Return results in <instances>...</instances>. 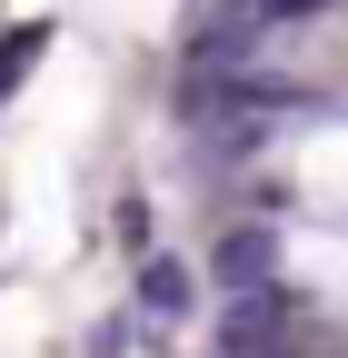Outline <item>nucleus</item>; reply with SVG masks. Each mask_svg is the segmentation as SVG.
<instances>
[{"instance_id": "nucleus-1", "label": "nucleus", "mask_w": 348, "mask_h": 358, "mask_svg": "<svg viewBox=\"0 0 348 358\" xmlns=\"http://www.w3.org/2000/svg\"><path fill=\"white\" fill-rule=\"evenodd\" d=\"M219 279L249 299V289H279V229H229L219 239Z\"/></svg>"}, {"instance_id": "nucleus-2", "label": "nucleus", "mask_w": 348, "mask_h": 358, "mask_svg": "<svg viewBox=\"0 0 348 358\" xmlns=\"http://www.w3.org/2000/svg\"><path fill=\"white\" fill-rule=\"evenodd\" d=\"M199 308V268L189 259H150L140 268V319H189Z\"/></svg>"}, {"instance_id": "nucleus-3", "label": "nucleus", "mask_w": 348, "mask_h": 358, "mask_svg": "<svg viewBox=\"0 0 348 358\" xmlns=\"http://www.w3.org/2000/svg\"><path fill=\"white\" fill-rule=\"evenodd\" d=\"M40 50H50V20H20L10 40H0V100H10V90L30 80V60H40Z\"/></svg>"}, {"instance_id": "nucleus-4", "label": "nucleus", "mask_w": 348, "mask_h": 358, "mask_svg": "<svg viewBox=\"0 0 348 358\" xmlns=\"http://www.w3.org/2000/svg\"><path fill=\"white\" fill-rule=\"evenodd\" d=\"M110 229H119V249H150V199H119Z\"/></svg>"}]
</instances>
